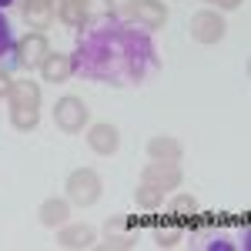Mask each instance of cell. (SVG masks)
<instances>
[{
	"label": "cell",
	"mask_w": 251,
	"mask_h": 251,
	"mask_svg": "<svg viewBox=\"0 0 251 251\" xmlns=\"http://www.w3.org/2000/svg\"><path fill=\"white\" fill-rule=\"evenodd\" d=\"M94 238L97 231L91 228V225H60L57 228V245L60 248H67V251H84V248H91L94 245Z\"/></svg>",
	"instance_id": "cell-9"
},
{
	"label": "cell",
	"mask_w": 251,
	"mask_h": 251,
	"mask_svg": "<svg viewBox=\"0 0 251 251\" xmlns=\"http://www.w3.org/2000/svg\"><path fill=\"white\" fill-rule=\"evenodd\" d=\"M17 64V40L10 30V20L0 14V71H10Z\"/></svg>",
	"instance_id": "cell-16"
},
{
	"label": "cell",
	"mask_w": 251,
	"mask_h": 251,
	"mask_svg": "<svg viewBox=\"0 0 251 251\" xmlns=\"http://www.w3.org/2000/svg\"><path fill=\"white\" fill-rule=\"evenodd\" d=\"M10 107H40V84L37 80H14L10 91Z\"/></svg>",
	"instance_id": "cell-14"
},
{
	"label": "cell",
	"mask_w": 251,
	"mask_h": 251,
	"mask_svg": "<svg viewBox=\"0 0 251 251\" xmlns=\"http://www.w3.org/2000/svg\"><path fill=\"white\" fill-rule=\"evenodd\" d=\"M37 214H40V225L44 228H60V225L71 221V201L67 198H47Z\"/></svg>",
	"instance_id": "cell-11"
},
{
	"label": "cell",
	"mask_w": 251,
	"mask_h": 251,
	"mask_svg": "<svg viewBox=\"0 0 251 251\" xmlns=\"http://www.w3.org/2000/svg\"><path fill=\"white\" fill-rule=\"evenodd\" d=\"M71 74H74V60L67 54H57V50H50L40 64V77L47 84H64V80H71Z\"/></svg>",
	"instance_id": "cell-10"
},
{
	"label": "cell",
	"mask_w": 251,
	"mask_h": 251,
	"mask_svg": "<svg viewBox=\"0 0 251 251\" xmlns=\"http://www.w3.org/2000/svg\"><path fill=\"white\" fill-rule=\"evenodd\" d=\"M171 214H177L181 221L184 218H194L198 214V198H191V194H177L171 201Z\"/></svg>",
	"instance_id": "cell-21"
},
{
	"label": "cell",
	"mask_w": 251,
	"mask_h": 251,
	"mask_svg": "<svg viewBox=\"0 0 251 251\" xmlns=\"http://www.w3.org/2000/svg\"><path fill=\"white\" fill-rule=\"evenodd\" d=\"M47 54H50V40H47L44 30H30L17 44V64L24 71H40V64H44Z\"/></svg>",
	"instance_id": "cell-5"
},
{
	"label": "cell",
	"mask_w": 251,
	"mask_h": 251,
	"mask_svg": "<svg viewBox=\"0 0 251 251\" xmlns=\"http://www.w3.org/2000/svg\"><path fill=\"white\" fill-rule=\"evenodd\" d=\"M188 30H191V40H198V44H218V40H225V34H228V20L221 17V10L204 7V10H198L191 17Z\"/></svg>",
	"instance_id": "cell-4"
},
{
	"label": "cell",
	"mask_w": 251,
	"mask_h": 251,
	"mask_svg": "<svg viewBox=\"0 0 251 251\" xmlns=\"http://www.w3.org/2000/svg\"><path fill=\"white\" fill-rule=\"evenodd\" d=\"M87 148L100 157L117 154V148H121V131H117L114 124H107V121L91 124V127H87Z\"/></svg>",
	"instance_id": "cell-8"
},
{
	"label": "cell",
	"mask_w": 251,
	"mask_h": 251,
	"mask_svg": "<svg viewBox=\"0 0 251 251\" xmlns=\"http://www.w3.org/2000/svg\"><path fill=\"white\" fill-rule=\"evenodd\" d=\"M71 3H87V7H91V0H71Z\"/></svg>",
	"instance_id": "cell-26"
},
{
	"label": "cell",
	"mask_w": 251,
	"mask_h": 251,
	"mask_svg": "<svg viewBox=\"0 0 251 251\" xmlns=\"http://www.w3.org/2000/svg\"><path fill=\"white\" fill-rule=\"evenodd\" d=\"M124 228H127L124 218H111L104 225V248H134L137 238L131 231H124Z\"/></svg>",
	"instance_id": "cell-13"
},
{
	"label": "cell",
	"mask_w": 251,
	"mask_h": 251,
	"mask_svg": "<svg viewBox=\"0 0 251 251\" xmlns=\"http://www.w3.org/2000/svg\"><path fill=\"white\" fill-rule=\"evenodd\" d=\"M87 30L77 37L74 50V71L87 80L107 84V87H137L144 84L151 71L161 67L157 47L148 30L134 27L124 17L87 20Z\"/></svg>",
	"instance_id": "cell-1"
},
{
	"label": "cell",
	"mask_w": 251,
	"mask_h": 251,
	"mask_svg": "<svg viewBox=\"0 0 251 251\" xmlns=\"http://www.w3.org/2000/svg\"><path fill=\"white\" fill-rule=\"evenodd\" d=\"M87 121H91V111H87V104L80 97L67 94L54 104V124H57L64 134H80L87 127Z\"/></svg>",
	"instance_id": "cell-3"
},
{
	"label": "cell",
	"mask_w": 251,
	"mask_h": 251,
	"mask_svg": "<svg viewBox=\"0 0 251 251\" xmlns=\"http://www.w3.org/2000/svg\"><path fill=\"white\" fill-rule=\"evenodd\" d=\"M64 191H67V201H71V204H77V208H91V204L100 201L104 184H100V174H97V171H91V168H77V171L67 174Z\"/></svg>",
	"instance_id": "cell-2"
},
{
	"label": "cell",
	"mask_w": 251,
	"mask_h": 251,
	"mask_svg": "<svg viewBox=\"0 0 251 251\" xmlns=\"http://www.w3.org/2000/svg\"><path fill=\"white\" fill-rule=\"evenodd\" d=\"M204 3H211L214 10H238L245 0H204Z\"/></svg>",
	"instance_id": "cell-23"
},
{
	"label": "cell",
	"mask_w": 251,
	"mask_h": 251,
	"mask_svg": "<svg viewBox=\"0 0 251 251\" xmlns=\"http://www.w3.org/2000/svg\"><path fill=\"white\" fill-rule=\"evenodd\" d=\"M20 10H24V20L30 27H47L54 17V0H24Z\"/></svg>",
	"instance_id": "cell-15"
},
{
	"label": "cell",
	"mask_w": 251,
	"mask_h": 251,
	"mask_svg": "<svg viewBox=\"0 0 251 251\" xmlns=\"http://www.w3.org/2000/svg\"><path fill=\"white\" fill-rule=\"evenodd\" d=\"M10 3H17V0H0V10H3V7H10Z\"/></svg>",
	"instance_id": "cell-25"
},
{
	"label": "cell",
	"mask_w": 251,
	"mask_h": 251,
	"mask_svg": "<svg viewBox=\"0 0 251 251\" xmlns=\"http://www.w3.org/2000/svg\"><path fill=\"white\" fill-rule=\"evenodd\" d=\"M57 20L67 27H84L87 24V3H71V0H57Z\"/></svg>",
	"instance_id": "cell-17"
},
{
	"label": "cell",
	"mask_w": 251,
	"mask_h": 251,
	"mask_svg": "<svg viewBox=\"0 0 251 251\" xmlns=\"http://www.w3.org/2000/svg\"><path fill=\"white\" fill-rule=\"evenodd\" d=\"M161 201H164V191L154 188V184H144V181H141V188H134V204L137 208L154 211V208H161Z\"/></svg>",
	"instance_id": "cell-19"
},
{
	"label": "cell",
	"mask_w": 251,
	"mask_h": 251,
	"mask_svg": "<svg viewBox=\"0 0 251 251\" xmlns=\"http://www.w3.org/2000/svg\"><path fill=\"white\" fill-rule=\"evenodd\" d=\"M141 181H144V184H154L161 191H174V188H181L184 174H181V168L171 164V161H148L144 171H141Z\"/></svg>",
	"instance_id": "cell-6"
},
{
	"label": "cell",
	"mask_w": 251,
	"mask_h": 251,
	"mask_svg": "<svg viewBox=\"0 0 251 251\" xmlns=\"http://www.w3.org/2000/svg\"><path fill=\"white\" fill-rule=\"evenodd\" d=\"M14 91V77H10V71H0V97H10Z\"/></svg>",
	"instance_id": "cell-24"
},
{
	"label": "cell",
	"mask_w": 251,
	"mask_h": 251,
	"mask_svg": "<svg viewBox=\"0 0 251 251\" xmlns=\"http://www.w3.org/2000/svg\"><path fill=\"white\" fill-rule=\"evenodd\" d=\"M131 7H134V0H107V14L111 17H127Z\"/></svg>",
	"instance_id": "cell-22"
},
{
	"label": "cell",
	"mask_w": 251,
	"mask_h": 251,
	"mask_svg": "<svg viewBox=\"0 0 251 251\" xmlns=\"http://www.w3.org/2000/svg\"><path fill=\"white\" fill-rule=\"evenodd\" d=\"M148 157L151 161H171V164H177L181 157H184V144L177 141V137H151L148 141Z\"/></svg>",
	"instance_id": "cell-12"
},
{
	"label": "cell",
	"mask_w": 251,
	"mask_h": 251,
	"mask_svg": "<svg viewBox=\"0 0 251 251\" xmlns=\"http://www.w3.org/2000/svg\"><path fill=\"white\" fill-rule=\"evenodd\" d=\"M127 20L144 30H161L168 24V7L164 0H134V7L127 10Z\"/></svg>",
	"instance_id": "cell-7"
},
{
	"label": "cell",
	"mask_w": 251,
	"mask_h": 251,
	"mask_svg": "<svg viewBox=\"0 0 251 251\" xmlns=\"http://www.w3.org/2000/svg\"><path fill=\"white\" fill-rule=\"evenodd\" d=\"M10 124H14V131H20V134L34 131L40 124V107H10Z\"/></svg>",
	"instance_id": "cell-18"
},
{
	"label": "cell",
	"mask_w": 251,
	"mask_h": 251,
	"mask_svg": "<svg viewBox=\"0 0 251 251\" xmlns=\"http://www.w3.org/2000/svg\"><path fill=\"white\" fill-rule=\"evenodd\" d=\"M181 241H184V231H181L177 225H171V228H157V234H154V245H157V248H164V251L177 248Z\"/></svg>",
	"instance_id": "cell-20"
}]
</instances>
